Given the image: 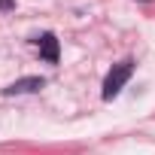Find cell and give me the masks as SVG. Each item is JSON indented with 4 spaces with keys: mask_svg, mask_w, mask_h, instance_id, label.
<instances>
[{
    "mask_svg": "<svg viewBox=\"0 0 155 155\" xmlns=\"http://www.w3.org/2000/svg\"><path fill=\"white\" fill-rule=\"evenodd\" d=\"M131 73H134V61H131V58L113 64V70L107 73V79H104V101H113V97L125 88V82L131 79Z\"/></svg>",
    "mask_w": 155,
    "mask_h": 155,
    "instance_id": "cell-1",
    "label": "cell"
},
{
    "mask_svg": "<svg viewBox=\"0 0 155 155\" xmlns=\"http://www.w3.org/2000/svg\"><path fill=\"white\" fill-rule=\"evenodd\" d=\"M46 85V79L43 76H25V79H15L9 88H3L6 94H34V91H40Z\"/></svg>",
    "mask_w": 155,
    "mask_h": 155,
    "instance_id": "cell-2",
    "label": "cell"
},
{
    "mask_svg": "<svg viewBox=\"0 0 155 155\" xmlns=\"http://www.w3.org/2000/svg\"><path fill=\"white\" fill-rule=\"evenodd\" d=\"M37 46H40V58H43V61H49V64H58L61 46H58V37H55V34H43V37L37 40Z\"/></svg>",
    "mask_w": 155,
    "mask_h": 155,
    "instance_id": "cell-3",
    "label": "cell"
},
{
    "mask_svg": "<svg viewBox=\"0 0 155 155\" xmlns=\"http://www.w3.org/2000/svg\"><path fill=\"white\" fill-rule=\"evenodd\" d=\"M15 6V0H0V12H9Z\"/></svg>",
    "mask_w": 155,
    "mask_h": 155,
    "instance_id": "cell-4",
    "label": "cell"
}]
</instances>
